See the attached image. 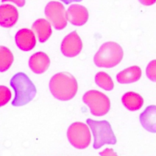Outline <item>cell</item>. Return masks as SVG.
<instances>
[{
  "instance_id": "obj_24",
  "label": "cell",
  "mask_w": 156,
  "mask_h": 156,
  "mask_svg": "<svg viewBox=\"0 0 156 156\" xmlns=\"http://www.w3.org/2000/svg\"><path fill=\"white\" fill-rule=\"evenodd\" d=\"M64 2L65 4H69L73 2H80L82 0H60Z\"/></svg>"
},
{
  "instance_id": "obj_23",
  "label": "cell",
  "mask_w": 156,
  "mask_h": 156,
  "mask_svg": "<svg viewBox=\"0 0 156 156\" xmlns=\"http://www.w3.org/2000/svg\"><path fill=\"white\" fill-rule=\"evenodd\" d=\"M142 4L144 5H151L155 2V0H138Z\"/></svg>"
},
{
  "instance_id": "obj_10",
  "label": "cell",
  "mask_w": 156,
  "mask_h": 156,
  "mask_svg": "<svg viewBox=\"0 0 156 156\" xmlns=\"http://www.w3.org/2000/svg\"><path fill=\"white\" fill-rule=\"evenodd\" d=\"M15 42L20 49L24 51H30L36 44L35 34L30 29H21L15 35Z\"/></svg>"
},
{
  "instance_id": "obj_8",
  "label": "cell",
  "mask_w": 156,
  "mask_h": 156,
  "mask_svg": "<svg viewBox=\"0 0 156 156\" xmlns=\"http://www.w3.org/2000/svg\"><path fill=\"white\" fill-rule=\"evenodd\" d=\"M82 49L81 39L76 31L67 35L62 40L61 51L66 57H74L80 52Z\"/></svg>"
},
{
  "instance_id": "obj_21",
  "label": "cell",
  "mask_w": 156,
  "mask_h": 156,
  "mask_svg": "<svg viewBox=\"0 0 156 156\" xmlns=\"http://www.w3.org/2000/svg\"><path fill=\"white\" fill-rule=\"evenodd\" d=\"M101 156H118L116 153L111 148H106L104 151L99 152Z\"/></svg>"
},
{
  "instance_id": "obj_7",
  "label": "cell",
  "mask_w": 156,
  "mask_h": 156,
  "mask_svg": "<svg viewBox=\"0 0 156 156\" xmlns=\"http://www.w3.org/2000/svg\"><path fill=\"white\" fill-rule=\"evenodd\" d=\"M47 19L57 30L63 29L67 25L66 10L63 4L58 1H51L44 9Z\"/></svg>"
},
{
  "instance_id": "obj_22",
  "label": "cell",
  "mask_w": 156,
  "mask_h": 156,
  "mask_svg": "<svg viewBox=\"0 0 156 156\" xmlns=\"http://www.w3.org/2000/svg\"><path fill=\"white\" fill-rule=\"evenodd\" d=\"M11 1L16 4L18 7H23L25 4V0H2V2Z\"/></svg>"
},
{
  "instance_id": "obj_9",
  "label": "cell",
  "mask_w": 156,
  "mask_h": 156,
  "mask_svg": "<svg viewBox=\"0 0 156 156\" xmlns=\"http://www.w3.org/2000/svg\"><path fill=\"white\" fill-rule=\"evenodd\" d=\"M66 20L74 26H80L87 23L88 20L87 9L77 4L71 5L66 12Z\"/></svg>"
},
{
  "instance_id": "obj_16",
  "label": "cell",
  "mask_w": 156,
  "mask_h": 156,
  "mask_svg": "<svg viewBox=\"0 0 156 156\" xmlns=\"http://www.w3.org/2000/svg\"><path fill=\"white\" fill-rule=\"evenodd\" d=\"M121 100L124 107L130 111H136L141 108L144 102L142 96L133 91L126 93Z\"/></svg>"
},
{
  "instance_id": "obj_3",
  "label": "cell",
  "mask_w": 156,
  "mask_h": 156,
  "mask_svg": "<svg viewBox=\"0 0 156 156\" xmlns=\"http://www.w3.org/2000/svg\"><path fill=\"white\" fill-rule=\"evenodd\" d=\"M122 57L121 46L115 42L108 41L99 48L94 56V62L100 68H113L121 62Z\"/></svg>"
},
{
  "instance_id": "obj_20",
  "label": "cell",
  "mask_w": 156,
  "mask_h": 156,
  "mask_svg": "<svg viewBox=\"0 0 156 156\" xmlns=\"http://www.w3.org/2000/svg\"><path fill=\"white\" fill-rule=\"evenodd\" d=\"M155 67H156V60H152L147 65L146 68V74L147 77L153 82H155Z\"/></svg>"
},
{
  "instance_id": "obj_14",
  "label": "cell",
  "mask_w": 156,
  "mask_h": 156,
  "mask_svg": "<svg viewBox=\"0 0 156 156\" xmlns=\"http://www.w3.org/2000/svg\"><path fill=\"white\" fill-rule=\"evenodd\" d=\"M32 29L37 34L38 41L41 43L47 41L52 34L51 24L43 18L37 20L33 23Z\"/></svg>"
},
{
  "instance_id": "obj_15",
  "label": "cell",
  "mask_w": 156,
  "mask_h": 156,
  "mask_svg": "<svg viewBox=\"0 0 156 156\" xmlns=\"http://www.w3.org/2000/svg\"><path fill=\"white\" fill-rule=\"evenodd\" d=\"M141 76V70L138 66H130L120 71L116 75V80L120 83H130L138 80Z\"/></svg>"
},
{
  "instance_id": "obj_6",
  "label": "cell",
  "mask_w": 156,
  "mask_h": 156,
  "mask_svg": "<svg viewBox=\"0 0 156 156\" xmlns=\"http://www.w3.org/2000/svg\"><path fill=\"white\" fill-rule=\"evenodd\" d=\"M69 143L79 149H85L91 142V133L87 124L82 122H75L70 125L67 130Z\"/></svg>"
},
{
  "instance_id": "obj_2",
  "label": "cell",
  "mask_w": 156,
  "mask_h": 156,
  "mask_svg": "<svg viewBox=\"0 0 156 156\" xmlns=\"http://www.w3.org/2000/svg\"><path fill=\"white\" fill-rule=\"evenodd\" d=\"M10 84L15 91V97L12 102L13 106H23L35 97L37 90L29 77L24 73H18L11 79Z\"/></svg>"
},
{
  "instance_id": "obj_1",
  "label": "cell",
  "mask_w": 156,
  "mask_h": 156,
  "mask_svg": "<svg viewBox=\"0 0 156 156\" xmlns=\"http://www.w3.org/2000/svg\"><path fill=\"white\" fill-rule=\"evenodd\" d=\"M49 87L53 96L60 101L73 99L78 90L76 78L68 72H61L54 75L49 81Z\"/></svg>"
},
{
  "instance_id": "obj_12",
  "label": "cell",
  "mask_w": 156,
  "mask_h": 156,
  "mask_svg": "<svg viewBox=\"0 0 156 156\" xmlns=\"http://www.w3.org/2000/svg\"><path fill=\"white\" fill-rule=\"evenodd\" d=\"M50 60L48 55L43 52H38L32 55L29 60L30 69L35 74H42L49 68Z\"/></svg>"
},
{
  "instance_id": "obj_5",
  "label": "cell",
  "mask_w": 156,
  "mask_h": 156,
  "mask_svg": "<svg viewBox=\"0 0 156 156\" xmlns=\"http://www.w3.org/2000/svg\"><path fill=\"white\" fill-rule=\"evenodd\" d=\"M82 100L89 107L91 114L96 116L106 115L110 108L109 98L105 94L98 90L88 91L83 96Z\"/></svg>"
},
{
  "instance_id": "obj_4",
  "label": "cell",
  "mask_w": 156,
  "mask_h": 156,
  "mask_svg": "<svg viewBox=\"0 0 156 156\" xmlns=\"http://www.w3.org/2000/svg\"><path fill=\"white\" fill-rule=\"evenodd\" d=\"M87 123L93 132L94 149H99L105 144H116V136L112 129L111 125L107 121H95L88 118L87 119Z\"/></svg>"
},
{
  "instance_id": "obj_17",
  "label": "cell",
  "mask_w": 156,
  "mask_h": 156,
  "mask_svg": "<svg viewBox=\"0 0 156 156\" xmlns=\"http://www.w3.org/2000/svg\"><path fill=\"white\" fill-rule=\"evenodd\" d=\"M13 62V55L7 48L0 46V72L7 71Z\"/></svg>"
},
{
  "instance_id": "obj_19",
  "label": "cell",
  "mask_w": 156,
  "mask_h": 156,
  "mask_svg": "<svg viewBox=\"0 0 156 156\" xmlns=\"http://www.w3.org/2000/svg\"><path fill=\"white\" fill-rule=\"evenodd\" d=\"M11 92L5 86L0 85V107L5 105L11 98Z\"/></svg>"
},
{
  "instance_id": "obj_11",
  "label": "cell",
  "mask_w": 156,
  "mask_h": 156,
  "mask_svg": "<svg viewBox=\"0 0 156 156\" xmlns=\"http://www.w3.org/2000/svg\"><path fill=\"white\" fill-rule=\"evenodd\" d=\"M18 19L17 9L10 4L0 5V26L9 28L13 27Z\"/></svg>"
},
{
  "instance_id": "obj_18",
  "label": "cell",
  "mask_w": 156,
  "mask_h": 156,
  "mask_svg": "<svg viewBox=\"0 0 156 156\" xmlns=\"http://www.w3.org/2000/svg\"><path fill=\"white\" fill-rule=\"evenodd\" d=\"M96 83L107 91H111L113 89L114 84L111 77L106 73L103 71L98 72L95 76Z\"/></svg>"
},
{
  "instance_id": "obj_13",
  "label": "cell",
  "mask_w": 156,
  "mask_h": 156,
  "mask_svg": "<svg viewBox=\"0 0 156 156\" xmlns=\"http://www.w3.org/2000/svg\"><path fill=\"white\" fill-rule=\"evenodd\" d=\"M156 107L154 105L147 107L140 115V121L142 126L147 131L156 132Z\"/></svg>"
}]
</instances>
